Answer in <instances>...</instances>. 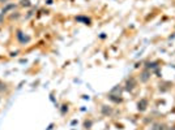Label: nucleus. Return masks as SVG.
Returning <instances> with one entry per match:
<instances>
[{
    "label": "nucleus",
    "instance_id": "obj_1",
    "mask_svg": "<svg viewBox=\"0 0 175 130\" xmlns=\"http://www.w3.org/2000/svg\"><path fill=\"white\" fill-rule=\"evenodd\" d=\"M135 86H136V81L133 78H129V79H127V83H125V90L132 91L135 88Z\"/></svg>",
    "mask_w": 175,
    "mask_h": 130
},
{
    "label": "nucleus",
    "instance_id": "obj_2",
    "mask_svg": "<svg viewBox=\"0 0 175 130\" xmlns=\"http://www.w3.org/2000/svg\"><path fill=\"white\" fill-rule=\"evenodd\" d=\"M149 78H150V72L149 70H144L140 75V81L141 82H148Z\"/></svg>",
    "mask_w": 175,
    "mask_h": 130
},
{
    "label": "nucleus",
    "instance_id": "obj_3",
    "mask_svg": "<svg viewBox=\"0 0 175 130\" xmlns=\"http://www.w3.org/2000/svg\"><path fill=\"white\" fill-rule=\"evenodd\" d=\"M137 107H138V111H145L146 107H148V100H146V99H141V100L138 101Z\"/></svg>",
    "mask_w": 175,
    "mask_h": 130
},
{
    "label": "nucleus",
    "instance_id": "obj_4",
    "mask_svg": "<svg viewBox=\"0 0 175 130\" xmlns=\"http://www.w3.org/2000/svg\"><path fill=\"white\" fill-rule=\"evenodd\" d=\"M151 130H167V127H166V125H165V124L157 122V124H154L153 126H151Z\"/></svg>",
    "mask_w": 175,
    "mask_h": 130
},
{
    "label": "nucleus",
    "instance_id": "obj_5",
    "mask_svg": "<svg viewBox=\"0 0 175 130\" xmlns=\"http://www.w3.org/2000/svg\"><path fill=\"white\" fill-rule=\"evenodd\" d=\"M111 112H112L111 108H109V107H106V105L102 107V113H103L104 116H109V114H111Z\"/></svg>",
    "mask_w": 175,
    "mask_h": 130
},
{
    "label": "nucleus",
    "instance_id": "obj_6",
    "mask_svg": "<svg viewBox=\"0 0 175 130\" xmlns=\"http://www.w3.org/2000/svg\"><path fill=\"white\" fill-rule=\"evenodd\" d=\"M17 36H18V39H20V42H22V43H24V42H29V40H30V38H29V36H24L22 33H18Z\"/></svg>",
    "mask_w": 175,
    "mask_h": 130
},
{
    "label": "nucleus",
    "instance_id": "obj_7",
    "mask_svg": "<svg viewBox=\"0 0 175 130\" xmlns=\"http://www.w3.org/2000/svg\"><path fill=\"white\" fill-rule=\"evenodd\" d=\"M21 4H22L24 7H29V5H30V1H29V0H21Z\"/></svg>",
    "mask_w": 175,
    "mask_h": 130
},
{
    "label": "nucleus",
    "instance_id": "obj_8",
    "mask_svg": "<svg viewBox=\"0 0 175 130\" xmlns=\"http://www.w3.org/2000/svg\"><path fill=\"white\" fill-rule=\"evenodd\" d=\"M90 126H91V122L90 121H85V127H86V129H89Z\"/></svg>",
    "mask_w": 175,
    "mask_h": 130
},
{
    "label": "nucleus",
    "instance_id": "obj_9",
    "mask_svg": "<svg viewBox=\"0 0 175 130\" xmlns=\"http://www.w3.org/2000/svg\"><path fill=\"white\" fill-rule=\"evenodd\" d=\"M4 90H5V85L0 82V91H4Z\"/></svg>",
    "mask_w": 175,
    "mask_h": 130
},
{
    "label": "nucleus",
    "instance_id": "obj_10",
    "mask_svg": "<svg viewBox=\"0 0 175 130\" xmlns=\"http://www.w3.org/2000/svg\"><path fill=\"white\" fill-rule=\"evenodd\" d=\"M77 20H78V21H85V22H88V23H89V20H86V18H84V17H78Z\"/></svg>",
    "mask_w": 175,
    "mask_h": 130
},
{
    "label": "nucleus",
    "instance_id": "obj_11",
    "mask_svg": "<svg viewBox=\"0 0 175 130\" xmlns=\"http://www.w3.org/2000/svg\"><path fill=\"white\" fill-rule=\"evenodd\" d=\"M170 130H175V127H171V129H170Z\"/></svg>",
    "mask_w": 175,
    "mask_h": 130
},
{
    "label": "nucleus",
    "instance_id": "obj_12",
    "mask_svg": "<svg viewBox=\"0 0 175 130\" xmlns=\"http://www.w3.org/2000/svg\"><path fill=\"white\" fill-rule=\"evenodd\" d=\"M0 1H7V0H0Z\"/></svg>",
    "mask_w": 175,
    "mask_h": 130
}]
</instances>
